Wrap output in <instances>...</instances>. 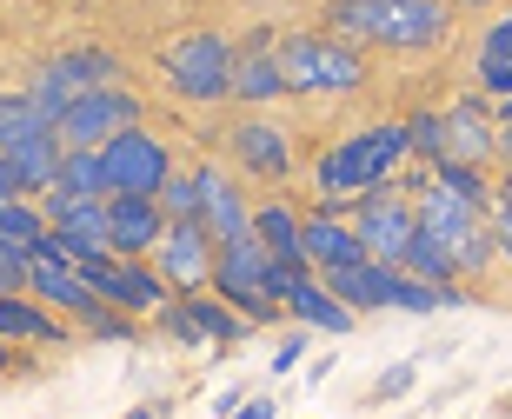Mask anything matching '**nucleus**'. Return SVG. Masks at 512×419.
Segmentation results:
<instances>
[{"mask_svg":"<svg viewBox=\"0 0 512 419\" xmlns=\"http://www.w3.org/2000/svg\"><path fill=\"white\" fill-rule=\"evenodd\" d=\"M326 34L346 47H386V54H426L446 47L453 7L446 0H333Z\"/></svg>","mask_w":512,"mask_h":419,"instance_id":"1","label":"nucleus"},{"mask_svg":"<svg viewBox=\"0 0 512 419\" xmlns=\"http://www.w3.org/2000/svg\"><path fill=\"white\" fill-rule=\"evenodd\" d=\"M406 120H380V127H360V134L333 140L320 153V167H313V187H320V207L340 213V200H360V193L386 187L406 160Z\"/></svg>","mask_w":512,"mask_h":419,"instance_id":"2","label":"nucleus"},{"mask_svg":"<svg viewBox=\"0 0 512 419\" xmlns=\"http://www.w3.org/2000/svg\"><path fill=\"white\" fill-rule=\"evenodd\" d=\"M413 220H419V233H433L439 247L453 253V273H459V280L493 273V227H486V207L459 200L453 187H439L433 173H426V180L413 187Z\"/></svg>","mask_w":512,"mask_h":419,"instance_id":"3","label":"nucleus"},{"mask_svg":"<svg viewBox=\"0 0 512 419\" xmlns=\"http://www.w3.org/2000/svg\"><path fill=\"white\" fill-rule=\"evenodd\" d=\"M273 54H280L286 94H360L366 87V54L333 34H286Z\"/></svg>","mask_w":512,"mask_h":419,"instance_id":"4","label":"nucleus"},{"mask_svg":"<svg viewBox=\"0 0 512 419\" xmlns=\"http://www.w3.org/2000/svg\"><path fill=\"white\" fill-rule=\"evenodd\" d=\"M266 267H273V253H266L253 233H233V240H220V247H213V280L207 286L247 326H266V320H280V300L266 293Z\"/></svg>","mask_w":512,"mask_h":419,"instance_id":"5","label":"nucleus"},{"mask_svg":"<svg viewBox=\"0 0 512 419\" xmlns=\"http://www.w3.org/2000/svg\"><path fill=\"white\" fill-rule=\"evenodd\" d=\"M160 74H167V87L180 100H227L233 87V40L227 34H187L173 40L167 54H160Z\"/></svg>","mask_w":512,"mask_h":419,"instance_id":"6","label":"nucleus"},{"mask_svg":"<svg viewBox=\"0 0 512 419\" xmlns=\"http://www.w3.org/2000/svg\"><path fill=\"white\" fill-rule=\"evenodd\" d=\"M80 280L94 286V300H107L127 320H147V313H160L173 300V286L153 273V260H114V253H100V260H80Z\"/></svg>","mask_w":512,"mask_h":419,"instance_id":"7","label":"nucleus"},{"mask_svg":"<svg viewBox=\"0 0 512 419\" xmlns=\"http://www.w3.org/2000/svg\"><path fill=\"white\" fill-rule=\"evenodd\" d=\"M120 127H140V94H127L120 80H114V87H87V94L67 100V114L54 120L60 147H80V153L107 147Z\"/></svg>","mask_w":512,"mask_h":419,"instance_id":"8","label":"nucleus"},{"mask_svg":"<svg viewBox=\"0 0 512 419\" xmlns=\"http://www.w3.org/2000/svg\"><path fill=\"white\" fill-rule=\"evenodd\" d=\"M346 227L360 233L366 260L399 267V253H406V240L419 233V220H413V200H406V193H393V180H386V187H373V193H360V200H353V220H346Z\"/></svg>","mask_w":512,"mask_h":419,"instance_id":"9","label":"nucleus"},{"mask_svg":"<svg viewBox=\"0 0 512 419\" xmlns=\"http://www.w3.org/2000/svg\"><path fill=\"white\" fill-rule=\"evenodd\" d=\"M94 153H100V173H107V193H160V180L173 173V153L147 127H120Z\"/></svg>","mask_w":512,"mask_h":419,"instance_id":"10","label":"nucleus"},{"mask_svg":"<svg viewBox=\"0 0 512 419\" xmlns=\"http://www.w3.org/2000/svg\"><path fill=\"white\" fill-rule=\"evenodd\" d=\"M147 260L173 293H207V280H213V240L200 220H167Z\"/></svg>","mask_w":512,"mask_h":419,"instance_id":"11","label":"nucleus"},{"mask_svg":"<svg viewBox=\"0 0 512 419\" xmlns=\"http://www.w3.org/2000/svg\"><path fill=\"white\" fill-rule=\"evenodd\" d=\"M153 320L167 326V340H180V346H233L240 333H247V320L233 313L220 293H180V300H167Z\"/></svg>","mask_w":512,"mask_h":419,"instance_id":"12","label":"nucleus"},{"mask_svg":"<svg viewBox=\"0 0 512 419\" xmlns=\"http://www.w3.org/2000/svg\"><path fill=\"white\" fill-rule=\"evenodd\" d=\"M160 227H167V213H160L153 193H107V240H114V260H147Z\"/></svg>","mask_w":512,"mask_h":419,"instance_id":"13","label":"nucleus"},{"mask_svg":"<svg viewBox=\"0 0 512 419\" xmlns=\"http://www.w3.org/2000/svg\"><path fill=\"white\" fill-rule=\"evenodd\" d=\"M27 293L40 306H54V313H74V320H87L94 306H107V300H94V286L80 280L74 260H54V253H34V247H27Z\"/></svg>","mask_w":512,"mask_h":419,"instance_id":"14","label":"nucleus"},{"mask_svg":"<svg viewBox=\"0 0 512 419\" xmlns=\"http://www.w3.org/2000/svg\"><path fill=\"white\" fill-rule=\"evenodd\" d=\"M193 187H200V227H207L213 247L233 240V233H247L253 207H247V193L227 180V167H193Z\"/></svg>","mask_w":512,"mask_h":419,"instance_id":"15","label":"nucleus"},{"mask_svg":"<svg viewBox=\"0 0 512 419\" xmlns=\"http://www.w3.org/2000/svg\"><path fill=\"white\" fill-rule=\"evenodd\" d=\"M227 147L253 180H286V173H293V140H286V127H273V120H240L227 134Z\"/></svg>","mask_w":512,"mask_h":419,"instance_id":"16","label":"nucleus"},{"mask_svg":"<svg viewBox=\"0 0 512 419\" xmlns=\"http://www.w3.org/2000/svg\"><path fill=\"white\" fill-rule=\"evenodd\" d=\"M300 253H306V267L313 273H333V267H353V260H366L360 247V233L346 227L340 213H313V220H300Z\"/></svg>","mask_w":512,"mask_h":419,"instance_id":"17","label":"nucleus"},{"mask_svg":"<svg viewBox=\"0 0 512 419\" xmlns=\"http://www.w3.org/2000/svg\"><path fill=\"white\" fill-rule=\"evenodd\" d=\"M0 340L67 346V326H60V320H54V306H40L34 293H7V300H0Z\"/></svg>","mask_w":512,"mask_h":419,"instance_id":"18","label":"nucleus"},{"mask_svg":"<svg viewBox=\"0 0 512 419\" xmlns=\"http://www.w3.org/2000/svg\"><path fill=\"white\" fill-rule=\"evenodd\" d=\"M493 140H499V127H493V114H486L479 100H466V107L446 114V160L486 167V160H493Z\"/></svg>","mask_w":512,"mask_h":419,"instance_id":"19","label":"nucleus"},{"mask_svg":"<svg viewBox=\"0 0 512 419\" xmlns=\"http://www.w3.org/2000/svg\"><path fill=\"white\" fill-rule=\"evenodd\" d=\"M286 94V74H280V54L273 47H253V54H233V87L227 100H247V107H266V100Z\"/></svg>","mask_w":512,"mask_h":419,"instance_id":"20","label":"nucleus"},{"mask_svg":"<svg viewBox=\"0 0 512 419\" xmlns=\"http://www.w3.org/2000/svg\"><path fill=\"white\" fill-rule=\"evenodd\" d=\"M0 153H7V160L20 167V180H27V193H47V187H54V173H60V153H67V147H60V134H54V127H34V134H20L14 147H0Z\"/></svg>","mask_w":512,"mask_h":419,"instance_id":"21","label":"nucleus"},{"mask_svg":"<svg viewBox=\"0 0 512 419\" xmlns=\"http://www.w3.org/2000/svg\"><path fill=\"white\" fill-rule=\"evenodd\" d=\"M247 233L260 240L266 253H273V260H300V267H306V253H300V213L286 207V200H266V207H253Z\"/></svg>","mask_w":512,"mask_h":419,"instance_id":"22","label":"nucleus"},{"mask_svg":"<svg viewBox=\"0 0 512 419\" xmlns=\"http://www.w3.org/2000/svg\"><path fill=\"white\" fill-rule=\"evenodd\" d=\"M479 87H486L493 100L512 94V7L479 34Z\"/></svg>","mask_w":512,"mask_h":419,"instance_id":"23","label":"nucleus"},{"mask_svg":"<svg viewBox=\"0 0 512 419\" xmlns=\"http://www.w3.org/2000/svg\"><path fill=\"white\" fill-rule=\"evenodd\" d=\"M47 193H67V200H107V173H100V153H80L67 147L60 153V173Z\"/></svg>","mask_w":512,"mask_h":419,"instance_id":"24","label":"nucleus"},{"mask_svg":"<svg viewBox=\"0 0 512 419\" xmlns=\"http://www.w3.org/2000/svg\"><path fill=\"white\" fill-rule=\"evenodd\" d=\"M399 273H413V280H426V286L459 280V273H453V253L439 247L433 233H413V240H406V253H399Z\"/></svg>","mask_w":512,"mask_h":419,"instance_id":"25","label":"nucleus"},{"mask_svg":"<svg viewBox=\"0 0 512 419\" xmlns=\"http://www.w3.org/2000/svg\"><path fill=\"white\" fill-rule=\"evenodd\" d=\"M40 233H47V213L34 200H0V240H14V247H34Z\"/></svg>","mask_w":512,"mask_h":419,"instance_id":"26","label":"nucleus"},{"mask_svg":"<svg viewBox=\"0 0 512 419\" xmlns=\"http://www.w3.org/2000/svg\"><path fill=\"white\" fill-rule=\"evenodd\" d=\"M153 200H160L167 220H200V187H193V173H167Z\"/></svg>","mask_w":512,"mask_h":419,"instance_id":"27","label":"nucleus"},{"mask_svg":"<svg viewBox=\"0 0 512 419\" xmlns=\"http://www.w3.org/2000/svg\"><path fill=\"white\" fill-rule=\"evenodd\" d=\"M433 180L439 187H453L459 200H473V207H486V180H479V167H466V160H433Z\"/></svg>","mask_w":512,"mask_h":419,"instance_id":"28","label":"nucleus"},{"mask_svg":"<svg viewBox=\"0 0 512 419\" xmlns=\"http://www.w3.org/2000/svg\"><path fill=\"white\" fill-rule=\"evenodd\" d=\"M406 147L419 160H446V114H413L406 120Z\"/></svg>","mask_w":512,"mask_h":419,"instance_id":"29","label":"nucleus"},{"mask_svg":"<svg viewBox=\"0 0 512 419\" xmlns=\"http://www.w3.org/2000/svg\"><path fill=\"white\" fill-rule=\"evenodd\" d=\"M7 293H27V247H14V240H0V300Z\"/></svg>","mask_w":512,"mask_h":419,"instance_id":"30","label":"nucleus"},{"mask_svg":"<svg viewBox=\"0 0 512 419\" xmlns=\"http://www.w3.org/2000/svg\"><path fill=\"white\" fill-rule=\"evenodd\" d=\"M0 200H34V193H27V180H20V167L7 160V153H0Z\"/></svg>","mask_w":512,"mask_h":419,"instance_id":"31","label":"nucleus"},{"mask_svg":"<svg viewBox=\"0 0 512 419\" xmlns=\"http://www.w3.org/2000/svg\"><path fill=\"white\" fill-rule=\"evenodd\" d=\"M300 360H306V340H300V333H286V340H280V353H273V373H293Z\"/></svg>","mask_w":512,"mask_h":419,"instance_id":"32","label":"nucleus"},{"mask_svg":"<svg viewBox=\"0 0 512 419\" xmlns=\"http://www.w3.org/2000/svg\"><path fill=\"white\" fill-rule=\"evenodd\" d=\"M406 386H413V366H393V373H380V400H393Z\"/></svg>","mask_w":512,"mask_h":419,"instance_id":"33","label":"nucleus"},{"mask_svg":"<svg viewBox=\"0 0 512 419\" xmlns=\"http://www.w3.org/2000/svg\"><path fill=\"white\" fill-rule=\"evenodd\" d=\"M486 227H493V253H506V260H512V220H506V213H493Z\"/></svg>","mask_w":512,"mask_h":419,"instance_id":"34","label":"nucleus"},{"mask_svg":"<svg viewBox=\"0 0 512 419\" xmlns=\"http://www.w3.org/2000/svg\"><path fill=\"white\" fill-rule=\"evenodd\" d=\"M233 419H273V400H240V413Z\"/></svg>","mask_w":512,"mask_h":419,"instance_id":"35","label":"nucleus"},{"mask_svg":"<svg viewBox=\"0 0 512 419\" xmlns=\"http://www.w3.org/2000/svg\"><path fill=\"white\" fill-rule=\"evenodd\" d=\"M20 366V353H14V340H0V373H14Z\"/></svg>","mask_w":512,"mask_h":419,"instance_id":"36","label":"nucleus"},{"mask_svg":"<svg viewBox=\"0 0 512 419\" xmlns=\"http://www.w3.org/2000/svg\"><path fill=\"white\" fill-rule=\"evenodd\" d=\"M499 213H506V220H512V173H506V180H499Z\"/></svg>","mask_w":512,"mask_h":419,"instance_id":"37","label":"nucleus"},{"mask_svg":"<svg viewBox=\"0 0 512 419\" xmlns=\"http://www.w3.org/2000/svg\"><path fill=\"white\" fill-rule=\"evenodd\" d=\"M127 419H153V413H147V406H133V413H127Z\"/></svg>","mask_w":512,"mask_h":419,"instance_id":"38","label":"nucleus"},{"mask_svg":"<svg viewBox=\"0 0 512 419\" xmlns=\"http://www.w3.org/2000/svg\"><path fill=\"white\" fill-rule=\"evenodd\" d=\"M459 7H493V0H459Z\"/></svg>","mask_w":512,"mask_h":419,"instance_id":"39","label":"nucleus"}]
</instances>
